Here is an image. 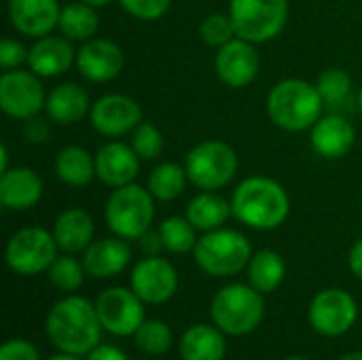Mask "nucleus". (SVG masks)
<instances>
[{"label": "nucleus", "mask_w": 362, "mask_h": 360, "mask_svg": "<svg viewBox=\"0 0 362 360\" xmlns=\"http://www.w3.org/2000/svg\"><path fill=\"white\" fill-rule=\"evenodd\" d=\"M102 323L95 303L68 295L51 306L45 318V335L57 352L87 356L102 342Z\"/></svg>", "instance_id": "nucleus-1"}, {"label": "nucleus", "mask_w": 362, "mask_h": 360, "mask_svg": "<svg viewBox=\"0 0 362 360\" xmlns=\"http://www.w3.org/2000/svg\"><path fill=\"white\" fill-rule=\"evenodd\" d=\"M233 219L255 231H274L291 214L288 191L269 176L244 178L231 195Z\"/></svg>", "instance_id": "nucleus-2"}, {"label": "nucleus", "mask_w": 362, "mask_h": 360, "mask_svg": "<svg viewBox=\"0 0 362 360\" xmlns=\"http://www.w3.org/2000/svg\"><path fill=\"white\" fill-rule=\"evenodd\" d=\"M325 106L327 104L316 83H308L303 79H282L269 89L265 102L272 123L291 134L312 129L322 117Z\"/></svg>", "instance_id": "nucleus-3"}, {"label": "nucleus", "mask_w": 362, "mask_h": 360, "mask_svg": "<svg viewBox=\"0 0 362 360\" xmlns=\"http://www.w3.org/2000/svg\"><path fill=\"white\" fill-rule=\"evenodd\" d=\"M210 318L227 337H246L265 318L263 293L252 284H225L210 301Z\"/></svg>", "instance_id": "nucleus-4"}, {"label": "nucleus", "mask_w": 362, "mask_h": 360, "mask_svg": "<svg viewBox=\"0 0 362 360\" xmlns=\"http://www.w3.org/2000/svg\"><path fill=\"white\" fill-rule=\"evenodd\" d=\"M252 255L255 250L250 240L242 231L229 227L202 233L193 250L197 267L212 278L238 276L248 267Z\"/></svg>", "instance_id": "nucleus-5"}, {"label": "nucleus", "mask_w": 362, "mask_h": 360, "mask_svg": "<svg viewBox=\"0 0 362 360\" xmlns=\"http://www.w3.org/2000/svg\"><path fill=\"white\" fill-rule=\"evenodd\" d=\"M155 197L136 182L112 189L104 206V221L112 236L127 242L140 240L155 221Z\"/></svg>", "instance_id": "nucleus-6"}, {"label": "nucleus", "mask_w": 362, "mask_h": 360, "mask_svg": "<svg viewBox=\"0 0 362 360\" xmlns=\"http://www.w3.org/2000/svg\"><path fill=\"white\" fill-rule=\"evenodd\" d=\"M238 153L223 140H204L185 155L189 182L199 191H221L235 178Z\"/></svg>", "instance_id": "nucleus-7"}, {"label": "nucleus", "mask_w": 362, "mask_h": 360, "mask_svg": "<svg viewBox=\"0 0 362 360\" xmlns=\"http://www.w3.org/2000/svg\"><path fill=\"white\" fill-rule=\"evenodd\" d=\"M227 13L240 38L263 45L284 32L291 4L288 0H229Z\"/></svg>", "instance_id": "nucleus-8"}, {"label": "nucleus", "mask_w": 362, "mask_h": 360, "mask_svg": "<svg viewBox=\"0 0 362 360\" xmlns=\"http://www.w3.org/2000/svg\"><path fill=\"white\" fill-rule=\"evenodd\" d=\"M59 246L53 231L45 227H23L15 231L4 248L6 267L17 276H38L49 272Z\"/></svg>", "instance_id": "nucleus-9"}, {"label": "nucleus", "mask_w": 362, "mask_h": 360, "mask_svg": "<svg viewBox=\"0 0 362 360\" xmlns=\"http://www.w3.org/2000/svg\"><path fill=\"white\" fill-rule=\"evenodd\" d=\"M102 329L115 337H134L146 320V303L129 286H110L93 301Z\"/></svg>", "instance_id": "nucleus-10"}, {"label": "nucleus", "mask_w": 362, "mask_h": 360, "mask_svg": "<svg viewBox=\"0 0 362 360\" xmlns=\"http://www.w3.org/2000/svg\"><path fill=\"white\" fill-rule=\"evenodd\" d=\"M47 91L42 79L28 70H6L0 76V110L17 121H28L45 110Z\"/></svg>", "instance_id": "nucleus-11"}, {"label": "nucleus", "mask_w": 362, "mask_h": 360, "mask_svg": "<svg viewBox=\"0 0 362 360\" xmlns=\"http://www.w3.org/2000/svg\"><path fill=\"white\" fill-rule=\"evenodd\" d=\"M308 318L312 329L322 337H341L358 320V303L344 289H325L310 301Z\"/></svg>", "instance_id": "nucleus-12"}, {"label": "nucleus", "mask_w": 362, "mask_h": 360, "mask_svg": "<svg viewBox=\"0 0 362 360\" xmlns=\"http://www.w3.org/2000/svg\"><path fill=\"white\" fill-rule=\"evenodd\" d=\"M178 272L161 255L142 257L129 274V286L146 306H163L178 291Z\"/></svg>", "instance_id": "nucleus-13"}, {"label": "nucleus", "mask_w": 362, "mask_h": 360, "mask_svg": "<svg viewBox=\"0 0 362 360\" xmlns=\"http://www.w3.org/2000/svg\"><path fill=\"white\" fill-rule=\"evenodd\" d=\"M89 121L100 136L117 140L129 136L142 123V108L132 95L106 93L91 104Z\"/></svg>", "instance_id": "nucleus-14"}, {"label": "nucleus", "mask_w": 362, "mask_h": 360, "mask_svg": "<svg viewBox=\"0 0 362 360\" xmlns=\"http://www.w3.org/2000/svg\"><path fill=\"white\" fill-rule=\"evenodd\" d=\"M261 59L257 53V45L235 36L227 45L216 49L214 55V72L218 81L231 89H244L259 76Z\"/></svg>", "instance_id": "nucleus-15"}, {"label": "nucleus", "mask_w": 362, "mask_h": 360, "mask_svg": "<svg viewBox=\"0 0 362 360\" xmlns=\"http://www.w3.org/2000/svg\"><path fill=\"white\" fill-rule=\"evenodd\" d=\"M76 70L89 83H110L125 66L123 49L108 38H91L76 49Z\"/></svg>", "instance_id": "nucleus-16"}, {"label": "nucleus", "mask_w": 362, "mask_h": 360, "mask_svg": "<svg viewBox=\"0 0 362 360\" xmlns=\"http://www.w3.org/2000/svg\"><path fill=\"white\" fill-rule=\"evenodd\" d=\"M140 161L142 159L136 155L132 144L110 140L95 153V178L110 189L132 185L140 172Z\"/></svg>", "instance_id": "nucleus-17"}, {"label": "nucleus", "mask_w": 362, "mask_h": 360, "mask_svg": "<svg viewBox=\"0 0 362 360\" xmlns=\"http://www.w3.org/2000/svg\"><path fill=\"white\" fill-rule=\"evenodd\" d=\"M62 6L57 0H6L11 25L28 38L53 34L59 23Z\"/></svg>", "instance_id": "nucleus-18"}, {"label": "nucleus", "mask_w": 362, "mask_h": 360, "mask_svg": "<svg viewBox=\"0 0 362 360\" xmlns=\"http://www.w3.org/2000/svg\"><path fill=\"white\" fill-rule=\"evenodd\" d=\"M76 64V49L72 40L62 34H47L34 38L28 53V68L40 79H57Z\"/></svg>", "instance_id": "nucleus-19"}, {"label": "nucleus", "mask_w": 362, "mask_h": 360, "mask_svg": "<svg viewBox=\"0 0 362 360\" xmlns=\"http://www.w3.org/2000/svg\"><path fill=\"white\" fill-rule=\"evenodd\" d=\"M132 263V246L123 238H102L93 240L83 252V265L87 276L95 280H108L127 269Z\"/></svg>", "instance_id": "nucleus-20"}, {"label": "nucleus", "mask_w": 362, "mask_h": 360, "mask_svg": "<svg viewBox=\"0 0 362 360\" xmlns=\"http://www.w3.org/2000/svg\"><path fill=\"white\" fill-rule=\"evenodd\" d=\"M310 142L322 159H341L356 144V127L341 115H327L310 129Z\"/></svg>", "instance_id": "nucleus-21"}, {"label": "nucleus", "mask_w": 362, "mask_h": 360, "mask_svg": "<svg viewBox=\"0 0 362 360\" xmlns=\"http://www.w3.org/2000/svg\"><path fill=\"white\" fill-rule=\"evenodd\" d=\"M42 178L28 166L8 168L0 174V204L6 210L25 212L42 199Z\"/></svg>", "instance_id": "nucleus-22"}, {"label": "nucleus", "mask_w": 362, "mask_h": 360, "mask_svg": "<svg viewBox=\"0 0 362 360\" xmlns=\"http://www.w3.org/2000/svg\"><path fill=\"white\" fill-rule=\"evenodd\" d=\"M91 100L85 87L78 83H59L47 93L45 115L55 125H74L83 121L91 110Z\"/></svg>", "instance_id": "nucleus-23"}, {"label": "nucleus", "mask_w": 362, "mask_h": 360, "mask_svg": "<svg viewBox=\"0 0 362 360\" xmlns=\"http://www.w3.org/2000/svg\"><path fill=\"white\" fill-rule=\"evenodd\" d=\"M51 231H53V238H55L62 252L78 255V252H85L87 246L93 242L95 223L87 210L66 208L57 214Z\"/></svg>", "instance_id": "nucleus-24"}, {"label": "nucleus", "mask_w": 362, "mask_h": 360, "mask_svg": "<svg viewBox=\"0 0 362 360\" xmlns=\"http://www.w3.org/2000/svg\"><path fill=\"white\" fill-rule=\"evenodd\" d=\"M180 360H225L227 335L212 325H193L178 337Z\"/></svg>", "instance_id": "nucleus-25"}, {"label": "nucleus", "mask_w": 362, "mask_h": 360, "mask_svg": "<svg viewBox=\"0 0 362 360\" xmlns=\"http://www.w3.org/2000/svg\"><path fill=\"white\" fill-rule=\"evenodd\" d=\"M185 216L189 219V223L202 231H214L225 227V223L233 216L231 210V199L223 197L218 191H199L187 206Z\"/></svg>", "instance_id": "nucleus-26"}, {"label": "nucleus", "mask_w": 362, "mask_h": 360, "mask_svg": "<svg viewBox=\"0 0 362 360\" xmlns=\"http://www.w3.org/2000/svg\"><path fill=\"white\" fill-rule=\"evenodd\" d=\"M53 170L59 182L74 189L87 187L95 178V155L78 144H68L57 151Z\"/></svg>", "instance_id": "nucleus-27"}, {"label": "nucleus", "mask_w": 362, "mask_h": 360, "mask_svg": "<svg viewBox=\"0 0 362 360\" xmlns=\"http://www.w3.org/2000/svg\"><path fill=\"white\" fill-rule=\"evenodd\" d=\"M248 284H252L263 295L274 293L282 286L286 278V261L280 252L272 248L257 250L246 267Z\"/></svg>", "instance_id": "nucleus-28"}, {"label": "nucleus", "mask_w": 362, "mask_h": 360, "mask_svg": "<svg viewBox=\"0 0 362 360\" xmlns=\"http://www.w3.org/2000/svg\"><path fill=\"white\" fill-rule=\"evenodd\" d=\"M57 30L62 36H66L72 42H87V40L95 38V34L100 30L98 8L89 6L81 0L62 6Z\"/></svg>", "instance_id": "nucleus-29"}, {"label": "nucleus", "mask_w": 362, "mask_h": 360, "mask_svg": "<svg viewBox=\"0 0 362 360\" xmlns=\"http://www.w3.org/2000/svg\"><path fill=\"white\" fill-rule=\"evenodd\" d=\"M187 182H189V176H187L185 163L163 161L151 170L146 178V189L157 202H174L185 193Z\"/></svg>", "instance_id": "nucleus-30"}, {"label": "nucleus", "mask_w": 362, "mask_h": 360, "mask_svg": "<svg viewBox=\"0 0 362 360\" xmlns=\"http://www.w3.org/2000/svg\"><path fill=\"white\" fill-rule=\"evenodd\" d=\"M163 248L170 255H187L195 250L197 244V229L189 223L187 216H168L157 227Z\"/></svg>", "instance_id": "nucleus-31"}, {"label": "nucleus", "mask_w": 362, "mask_h": 360, "mask_svg": "<svg viewBox=\"0 0 362 360\" xmlns=\"http://www.w3.org/2000/svg\"><path fill=\"white\" fill-rule=\"evenodd\" d=\"M47 276H49L51 286H55L57 291L70 295V293H74V291H78L83 286L87 272H85L83 259L78 261L74 255L64 252V255H57V259L49 267Z\"/></svg>", "instance_id": "nucleus-32"}, {"label": "nucleus", "mask_w": 362, "mask_h": 360, "mask_svg": "<svg viewBox=\"0 0 362 360\" xmlns=\"http://www.w3.org/2000/svg\"><path fill=\"white\" fill-rule=\"evenodd\" d=\"M134 342L140 352L148 356H163L174 344V333L172 327L163 320H144L136 331Z\"/></svg>", "instance_id": "nucleus-33"}, {"label": "nucleus", "mask_w": 362, "mask_h": 360, "mask_svg": "<svg viewBox=\"0 0 362 360\" xmlns=\"http://www.w3.org/2000/svg\"><path fill=\"white\" fill-rule=\"evenodd\" d=\"M316 87H318V91H320L327 106H339L350 98L354 83H352V76H350L348 70H344V68H327L318 76Z\"/></svg>", "instance_id": "nucleus-34"}, {"label": "nucleus", "mask_w": 362, "mask_h": 360, "mask_svg": "<svg viewBox=\"0 0 362 360\" xmlns=\"http://www.w3.org/2000/svg\"><path fill=\"white\" fill-rule=\"evenodd\" d=\"M129 136H132L129 144L142 161H153V159L161 157L165 140H163V134L159 132L157 125L142 121Z\"/></svg>", "instance_id": "nucleus-35"}, {"label": "nucleus", "mask_w": 362, "mask_h": 360, "mask_svg": "<svg viewBox=\"0 0 362 360\" xmlns=\"http://www.w3.org/2000/svg\"><path fill=\"white\" fill-rule=\"evenodd\" d=\"M235 36L238 34H235V28H233L229 13H212L199 23V38L208 47L218 49V47L227 45L229 40H233Z\"/></svg>", "instance_id": "nucleus-36"}, {"label": "nucleus", "mask_w": 362, "mask_h": 360, "mask_svg": "<svg viewBox=\"0 0 362 360\" xmlns=\"http://www.w3.org/2000/svg\"><path fill=\"white\" fill-rule=\"evenodd\" d=\"M119 4L140 21H157L172 8V0H119Z\"/></svg>", "instance_id": "nucleus-37"}, {"label": "nucleus", "mask_w": 362, "mask_h": 360, "mask_svg": "<svg viewBox=\"0 0 362 360\" xmlns=\"http://www.w3.org/2000/svg\"><path fill=\"white\" fill-rule=\"evenodd\" d=\"M28 53H30V47H25L21 40L11 38V36L2 38V42H0V68L4 72L21 68L23 64H28Z\"/></svg>", "instance_id": "nucleus-38"}, {"label": "nucleus", "mask_w": 362, "mask_h": 360, "mask_svg": "<svg viewBox=\"0 0 362 360\" xmlns=\"http://www.w3.org/2000/svg\"><path fill=\"white\" fill-rule=\"evenodd\" d=\"M0 360H40L38 348L21 337L8 339L0 348Z\"/></svg>", "instance_id": "nucleus-39"}, {"label": "nucleus", "mask_w": 362, "mask_h": 360, "mask_svg": "<svg viewBox=\"0 0 362 360\" xmlns=\"http://www.w3.org/2000/svg\"><path fill=\"white\" fill-rule=\"evenodd\" d=\"M23 136L32 144H42L49 138V121H45L40 117L28 119L25 121V127H23Z\"/></svg>", "instance_id": "nucleus-40"}, {"label": "nucleus", "mask_w": 362, "mask_h": 360, "mask_svg": "<svg viewBox=\"0 0 362 360\" xmlns=\"http://www.w3.org/2000/svg\"><path fill=\"white\" fill-rule=\"evenodd\" d=\"M85 360H129V356L117 348V346H110V344H100L98 348H93Z\"/></svg>", "instance_id": "nucleus-41"}, {"label": "nucleus", "mask_w": 362, "mask_h": 360, "mask_svg": "<svg viewBox=\"0 0 362 360\" xmlns=\"http://www.w3.org/2000/svg\"><path fill=\"white\" fill-rule=\"evenodd\" d=\"M138 242H140V248H142L144 257H155V255H159V252L165 250L159 231H146Z\"/></svg>", "instance_id": "nucleus-42"}, {"label": "nucleus", "mask_w": 362, "mask_h": 360, "mask_svg": "<svg viewBox=\"0 0 362 360\" xmlns=\"http://www.w3.org/2000/svg\"><path fill=\"white\" fill-rule=\"evenodd\" d=\"M348 267H350V272H352L354 278L362 280V238L350 248V252H348Z\"/></svg>", "instance_id": "nucleus-43"}, {"label": "nucleus", "mask_w": 362, "mask_h": 360, "mask_svg": "<svg viewBox=\"0 0 362 360\" xmlns=\"http://www.w3.org/2000/svg\"><path fill=\"white\" fill-rule=\"evenodd\" d=\"M6 170H8V149H6V144H2L0 146V174Z\"/></svg>", "instance_id": "nucleus-44"}, {"label": "nucleus", "mask_w": 362, "mask_h": 360, "mask_svg": "<svg viewBox=\"0 0 362 360\" xmlns=\"http://www.w3.org/2000/svg\"><path fill=\"white\" fill-rule=\"evenodd\" d=\"M45 360H83V356H74V354L57 352V354H53V356H49V359H45Z\"/></svg>", "instance_id": "nucleus-45"}, {"label": "nucleus", "mask_w": 362, "mask_h": 360, "mask_svg": "<svg viewBox=\"0 0 362 360\" xmlns=\"http://www.w3.org/2000/svg\"><path fill=\"white\" fill-rule=\"evenodd\" d=\"M81 2H85V4H89V6H93V8H102V6H108V4L115 2V0H81Z\"/></svg>", "instance_id": "nucleus-46"}, {"label": "nucleus", "mask_w": 362, "mask_h": 360, "mask_svg": "<svg viewBox=\"0 0 362 360\" xmlns=\"http://www.w3.org/2000/svg\"><path fill=\"white\" fill-rule=\"evenodd\" d=\"M339 360H362V352H350V354L341 356Z\"/></svg>", "instance_id": "nucleus-47"}, {"label": "nucleus", "mask_w": 362, "mask_h": 360, "mask_svg": "<svg viewBox=\"0 0 362 360\" xmlns=\"http://www.w3.org/2000/svg\"><path fill=\"white\" fill-rule=\"evenodd\" d=\"M358 108H361V112H362V87H361V91H358Z\"/></svg>", "instance_id": "nucleus-48"}, {"label": "nucleus", "mask_w": 362, "mask_h": 360, "mask_svg": "<svg viewBox=\"0 0 362 360\" xmlns=\"http://www.w3.org/2000/svg\"><path fill=\"white\" fill-rule=\"evenodd\" d=\"M284 360H310V359H305V356H288V359H284Z\"/></svg>", "instance_id": "nucleus-49"}, {"label": "nucleus", "mask_w": 362, "mask_h": 360, "mask_svg": "<svg viewBox=\"0 0 362 360\" xmlns=\"http://www.w3.org/2000/svg\"><path fill=\"white\" fill-rule=\"evenodd\" d=\"M361 204H362V193H361Z\"/></svg>", "instance_id": "nucleus-50"}]
</instances>
